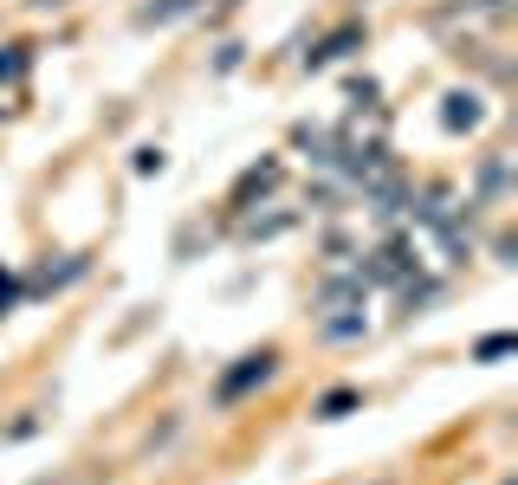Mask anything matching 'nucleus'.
Returning <instances> with one entry per match:
<instances>
[{
	"mask_svg": "<svg viewBox=\"0 0 518 485\" xmlns=\"http://www.w3.org/2000/svg\"><path fill=\"white\" fill-rule=\"evenodd\" d=\"M363 291H370V279L363 272H350V279H331L324 285V304H318V330L331 343H350L370 330V317H363Z\"/></svg>",
	"mask_w": 518,
	"mask_h": 485,
	"instance_id": "f257e3e1",
	"label": "nucleus"
},
{
	"mask_svg": "<svg viewBox=\"0 0 518 485\" xmlns=\"http://www.w3.org/2000/svg\"><path fill=\"white\" fill-rule=\"evenodd\" d=\"M272 363H279V356H272V350H259V356H240V369H227L214 395H221V401H240V395H247V388H259V382L272 376Z\"/></svg>",
	"mask_w": 518,
	"mask_h": 485,
	"instance_id": "f03ea898",
	"label": "nucleus"
},
{
	"mask_svg": "<svg viewBox=\"0 0 518 485\" xmlns=\"http://www.w3.org/2000/svg\"><path fill=\"white\" fill-rule=\"evenodd\" d=\"M363 279H383V285H402L408 279V246H383V253L370 259V272Z\"/></svg>",
	"mask_w": 518,
	"mask_h": 485,
	"instance_id": "7ed1b4c3",
	"label": "nucleus"
},
{
	"mask_svg": "<svg viewBox=\"0 0 518 485\" xmlns=\"http://www.w3.org/2000/svg\"><path fill=\"white\" fill-rule=\"evenodd\" d=\"M480 117H486V110H480V97H473V91H454V97H447V110H441L447 130H473Z\"/></svg>",
	"mask_w": 518,
	"mask_h": 485,
	"instance_id": "20e7f679",
	"label": "nucleus"
},
{
	"mask_svg": "<svg viewBox=\"0 0 518 485\" xmlns=\"http://www.w3.org/2000/svg\"><path fill=\"white\" fill-rule=\"evenodd\" d=\"M499 188H506V156H493V162H486V175H480V194H486V201H499Z\"/></svg>",
	"mask_w": 518,
	"mask_h": 485,
	"instance_id": "39448f33",
	"label": "nucleus"
},
{
	"mask_svg": "<svg viewBox=\"0 0 518 485\" xmlns=\"http://www.w3.org/2000/svg\"><path fill=\"white\" fill-rule=\"evenodd\" d=\"M506 350H512V337H486V343H480V363H499Z\"/></svg>",
	"mask_w": 518,
	"mask_h": 485,
	"instance_id": "423d86ee",
	"label": "nucleus"
},
{
	"mask_svg": "<svg viewBox=\"0 0 518 485\" xmlns=\"http://www.w3.org/2000/svg\"><path fill=\"white\" fill-rule=\"evenodd\" d=\"M7 304H13V279H0V311H7Z\"/></svg>",
	"mask_w": 518,
	"mask_h": 485,
	"instance_id": "0eeeda50",
	"label": "nucleus"
}]
</instances>
